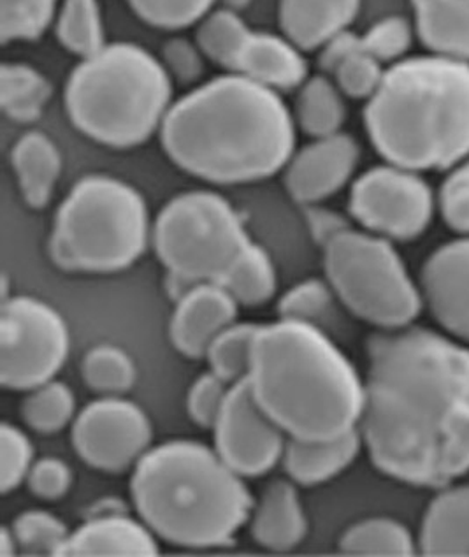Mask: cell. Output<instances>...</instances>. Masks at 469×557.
Returning a JSON list of instances; mask_svg holds the SVG:
<instances>
[{
    "instance_id": "1",
    "label": "cell",
    "mask_w": 469,
    "mask_h": 557,
    "mask_svg": "<svg viewBox=\"0 0 469 557\" xmlns=\"http://www.w3.org/2000/svg\"><path fill=\"white\" fill-rule=\"evenodd\" d=\"M359 431L385 475L445 487L469 471V350L422 327L385 330L368 343Z\"/></svg>"
},
{
    "instance_id": "2",
    "label": "cell",
    "mask_w": 469,
    "mask_h": 557,
    "mask_svg": "<svg viewBox=\"0 0 469 557\" xmlns=\"http://www.w3.org/2000/svg\"><path fill=\"white\" fill-rule=\"evenodd\" d=\"M159 133L180 170L219 185L269 178L296 147V125L279 91L234 73L173 102Z\"/></svg>"
},
{
    "instance_id": "3",
    "label": "cell",
    "mask_w": 469,
    "mask_h": 557,
    "mask_svg": "<svg viewBox=\"0 0 469 557\" xmlns=\"http://www.w3.org/2000/svg\"><path fill=\"white\" fill-rule=\"evenodd\" d=\"M248 384L288 438L334 440L359 430L365 384L319 327L283 319L259 325Z\"/></svg>"
},
{
    "instance_id": "4",
    "label": "cell",
    "mask_w": 469,
    "mask_h": 557,
    "mask_svg": "<svg viewBox=\"0 0 469 557\" xmlns=\"http://www.w3.org/2000/svg\"><path fill=\"white\" fill-rule=\"evenodd\" d=\"M365 127L385 162L452 170L469 157V62L429 53L388 65Z\"/></svg>"
},
{
    "instance_id": "5",
    "label": "cell",
    "mask_w": 469,
    "mask_h": 557,
    "mask_svg": "<svg viewBox=\"0 0 469 557\" xmlns=\"http://www.w3.org/2000/svg\"><path fill=\"white\" fill-rule=\"evenodd\" d=\"M242 479L217 450L173 440L143 454L131 493L153 535L178 547H224L254 510Z\"/></svg>"
},
{
    "instance_id": "6",
    "label": "cell",
    "mask_w": 469,
    "mask_h": 557,
    "mask_svg": "<svg viewBox=\"0 0 469 557\" xmlns=\"http://www.w3.org/2000/svg\"><path fill=\"white\" fill-rule=\"evenodd\" d=\"M173 78L162 60L134 42L106 45L83 59L65 83L69 119L111 148H133L164 124Z\"/></svg>"
},
{
    "instance_id": "7",
    "label": "cell",
    "mask_w": 469,
    "mask_h": 557,
    "mask_svg": "<svg viewBox=\"0 0 469 557\" xmlns=\"http://www.w3.org/2000/svg\"><path fill=\"white\" fill-rule=\"evenodd\" d=\"M150 238L145 199L122 180H79L57 211L50 251L67 271L114 273L143 256Z\"/></svg>"
},
{
    "instance_id": "8",
    "label": "cell",
    "mask_w": 469,
    "mask_h": 557,
    "mask_svg": "<svg viewBox=\"0 0 469 557\" xmlns=\"http://www.w3.org/2000/svg\"><path fill=\"white\" fill-rule=\"evenodd\" d=\"M324 248L329 285L354 315L382 330H402L419 317L424 297L391 239L348 228Z\"/></svg>"
},
{
    "instance_id": "9",
    "label": "cell",
    "mask_w": 469,
    "mask_h": 557,
    "mask_svg": "<svg viewBox=\"0 0 469 557\" xmlns=\"http://www.w3.org/2000/svg\"><path fill=\"white\" fill-rule=\"evenodd\" d=\"M151 236L160 262L183 293L202 282L219 284L251 243L233 206L206 190L171 199L157 216Z\"/></svg>"
},
{
    "instance_id": "10",
    "label": "cell",
    "mask_w": 469,
    "mask_h": 557,
    "mask_svg": "<svg viewBox=\"0 0 469 557\" xmlns=\"http://www.w3.org/2000/svg\"><path fill=\"white\" fill-rule=\"evenodd\" d=\"M67 324L36 297H4L0 311V382L30 391L55 379L67 359Z\"/></svg>"
},
{
    "instance_id": "11",
    "label": "cell",
    "mask_w": 469,
    "mask_h": 557,
    "mask_svg": "<svg viewBox=\"0 0 469 557\" xmlns=\"http://www.w3.org/2000/svg\"><path fill=\"white\" fill-rule=\"evenodd\" d=\"M436 208L433 188L422 173L391 162L360 174L348 201L350 215L368 233L391 242L422 236Z\"/></svg>"
},
{
    "instance_id": "12",
    "label": "cell",
    "mask_w": 469,
    "mask_h": 557,
    "mask_svg": "<svg viewBox=\"0 0 469 557\" xmlns=\"http://www.w3.org/2000/svg\"><path fill=\"white\" fill-rule=\"evenodd\" d=\"M213 430L214 450L239 476L266 475L287 447V434L257 403L248 379L231 385Z\"/></svg>"
},
{
    "instance_id": "13",
    "label": "cell",
    "mask_w": 469,
    "mask_h": 557,
    "mask_svg": "<svg viewBox=\"0 0 469 557\" xmlns=\"http://www.w3.org/2000/svg\"><path fill=\"white\" fill-rule=\"evenodd\" d=\"M150 419L136 403L106 396L79 411L73 444L83 461L102 471H123L141 459L150 445Z\"/></svg>"
},
{
    "instance_id": "14",
    "label": "cell",
    "mask_w": 469,
    "mask_h": 557,
    "mask_svg": "<svg viewBox=\"0 0 469 557\" xmlns=\"http://www.w3.org/2000/svg\"><path fill=\"white\" fill-rule=\"evenodd\" d=\"M360 150L345 133L314 137L285 165V185L294 201L314 205L340 193L356 173Z\"/></svg>"
},
{
    "instance_id": "15",
    "label": "cell",
    "mask_w": 469,
    "mask_h": 557,
    "mask_svg": "<svg viewBox=\"0 0 469 557\" xmlns=\"http://www.w3.org/2000/svg\"><path fill=\"white\" fill-rule=\"evenodd\" d=\"M420 293L437 324L469 343V236L445 243L428 257Z\"/></svg>"
},
{
    "instance_id": "16",
    "label": "cell",
    "mask_w": 469,
    "mask_h": 557,
    "mask_svg": "<svg viewBox=\"0 0 469 557\" xmlns=\"http://www.w3.org/2000/svg\"><path fill=\"white\" fill-rule=\"evenodd\" d=\"M234 297L217 282L192 285L176 301L171 339L183 356L206 357L213 339L236 322Z\"/></svg>"
},
{
    "instance_id": "17",
    "label": "cell",
    "mask_w": 469,
    "mask_h": 557,
    "mask_svg": "<svg viewBox=\"0 0 469 557\" xmlns=\"http://www.w3.org/2000/svg\"><path fill=\"white\" fill-rule=\"evenodd\" d=\"M303 53L305 51L288 37L254 30L237 59L234 74H242L279 94L296 90L310 78Z\"/></svg>"
},
{
    "instance_id": "18",
    "label": "cell",
    "mask_w": 469,
    "mask_h": 557,
    "mask_svg": "<svg viewBox=\"0 0 469 557\" xmlns=\"http://www.w3.org/2000/svg\"><path fill=\"white\" fill-rule=\"evenodd\" d=\"M360 4L362 0H280V28L303 51H317L348 30Z\"/></svg>"
},
{
    "instance_id": "19",
    "label": "cell",
    "mask_w": 469,
    "mask_h": 557,
    "mask_svg": "<svg viewBox=\"0 0 469 557\" xmlns=\"http://www.w3.org/2000/svg\"><path fill=\"white\" fill-rule=\"evenodd\" d=\"M153 531L125 516H106L85 522L69 535L59 556H157Z\"/></svg>"
},
{
    "instance_id": "20",
    "label": "cell",
    "mask_w": 469,
    "mask_h": 557,
    "mask_svg": "<svg viewBox=\"0 0 469 557\" xmlns=\"http://www.w3.org/2000/svg\"><path fill=\"white\" fill-rule=\"evenodd\" d=\"M308 533L297 491L287 480H274L266 487L251 519V535L260 547L287 553Z\"/></svg>"
},
{
    "instance_id": "21",
    "label": "cell",
    "mask_w": 469,
    "mask_h": 557,
    "mask_svg": "<svg viewBox=\"0 0 469 557\" xmlns=\"http://www.w3.org/2000/svg\"><path fill=\"white\" fill-rule=\"evenodd\" d=\"M360 445L362 436L359 430L334 440L288 438L283 465L297 484H324L350 467Z\"/></svg>"
},
{
    "instance_id": "22",
    "label": "cell",
    "mask_w": 469,
    "mask_h": 557,
    "mask_svg": "<svg viewBox=\"0 0 469 557\" xmlns=\"http://www.w3.org/2000/svg\"><path fill=\"white\" fill-rule=\"evenodd\" d=\"M415 33L434 55L469 62V0H411Z\"/></svg>"
},
{
    "instance_id": "23",
    "label": "cell",
    "mask_w": 469,
    "mask_h": 557,
    "mask_svg": "<svg viewBox=\"0 0 469 557\" xmlns=\"http://www.w3.org/2000/svg\"><path fill=\"white\" fill-rule=\"evenodd\" d=\"M420 550L425 556H469V485L440 494L424 517Z\"/></svg>"
},
{
    "instance_id": "24",
    "label": "cell",
    "mask_w": 469,
    "mask_h": 557,
    "mask_svg": "<svg viewBox=\"0 0 469 557\" xmlns=\"http://www.w3.org/2000/svg\"><path fill=\"white\" fill-rule=\"evenodd\" d=\"M11 162L25 202L33 208H45L62 171V157L55 143L37 131L27 133L14 145Z\"/></svg>"
},
{
    "instance_id": "25",
    "label": "cell",
    "mask_w": 469,
    "mask_h": 557,
    "mask_svg": "<svg viewBox=\"0 0 469 557\" xmlns=\"http://www.w3.org/2000/svg\"><path fill=\"white\" fill-rule=\"evenodd\" d=\"M345 119L347 106L343 101V91L328 74H317L303 83L297 96L296 120L308 136L342 133Z\"/></svg>"
},
{
    "instance_id": "26",
    "label": "cell",
    "mask_w": 469,
    "mask_h": 557,
    "mask_svg": "<svg viewBox=\"0 0 469 557\" xmlns=\"http://www.w3.org/2000/svg\"><path fill=\"white\" fill-rule=\"evenodd\" d=\"M243 307H260L276 293V271L264 248L248 243L219 282Z\"/></svg>"
},
{
    "instance_id": "27",
    "label": "cell",
    "mask_w": 469,
    "mask_h": 557,
    "mask_svg": "<svg viewBox=\"0 0 469 557\" xmlns=\"http://www.w3.org/2000/svg\"><path fill=\"white\" fill-rule=\"evenodd\" d=\"M51 85L33 65L5 62L0 69V108L11 120L28 124L41 116Z\"/></svg>"
},
{
    "instance_id": "28",
    "label": "cell",
    "mask_w": 469,
    "mask_h": 557,
    "mask_svg": "<svg viewBox=\"0 0 469 557\" xmlns=\"http://www.w3.org/2000/svg\"><path fill=\"white\" fill-rule=\"evenodd\" d=\"M251 30L242 16L231 8L211 10L197 23L196 42L202 55L214 64L234 73Z\"/></svg>"
},
{
    "instance_id": "29",
    "label": "cell",
    "mask_w": 469,
    "mask_h": 557,
    "mask_svg": "<svg viewBox=\"0 0 469 557\" xmlns=\"http://www.w3.org/2000/svg\"><path fill=\"white\" fill-rule=\"evenodd\" d=\"M55 30L60 45L82 60L96 55L108 45L99 0H62Z\"/></svg>"
},
{
    "instance_id": "30",
    "label": "cell",
    "mask_w": 469,
    "mask_h": 557,
    "mask_svg": "<svg viewBox=\"0 0 469 557\" xmlns=\"http://www.w3.org/2000/svg\"><path fill=\"white\" fill-rule=\"evenodd\" d=\"M340 550L350 556H414L410 531L391 519H368L342 536Z\"/></svg>"
},
{
    "instance_id": "31",
    "label": "cell",
    "mask_w": 469,
    "mask_h": 557,
    "mask_svg": "<svg viewBox=\"0 0 469 557\" xmlns=\"http://www.w3.org/2000/svg\"><path fill=\"white\" fill-rule=\"evenodd\" d=\"M257 330L259 324L234 322L213 339L206 352V359L210 362L214 375H219L231 385L248 379Z\"/></svg>"
},
{
    "instance_id": "32",
    "label": "cell",
    "mask_w": 469,
    "mask_h": 557,
    "mask_svg": "<svg viewBox=\"0 0 469 557\" xmlns=\"http://www.w3.org/2000/svg\"><path fill=\"white\" fill-rule=\"evenodd\" d=\"M337 299L333 287L322 280H306L294 285L285 296L280 299V319L303 322L328 333L329 327L336 322Z\"/></svg>"
},
{
    "instance_id": "33",
    "label": "cell",
    "mask_w": 469,
    "mask_h": 557,
    "mask_svg": "<svg viewBox=\"0 0 469 557\" xmlns=\"http://www.w3.org/2000/svg\"><path fill=\"white\" fill-rule=\"evenodd\" d=\"M76 411L74 393L57 380L30 388L23 401V419L39 433H57L73 421Z\"/></svg>"
},
{
    "instance_id": "34",
    "label": "cell",
    "mask_w": 469,
    "mask_h": 557,
    "mask_svg": "<svg viewBox=\"0 0 469 557\" xmlns=\"http://www.w3.org/2000/svg\"><path fill=\"white\" fill-rule=\"evenodd\" d=\"M62 0H0V37L4 45L36 41L57 18Z\"/></svg>"
},
{
    "instance_id": "35",
    "label": "cell",
    "mask_w": 469,
    "mask_h": 557,
    "mask_svg": "<svg viewBox=\"0 0 469 557\" xmlns=\"http://www.w3.org/2000/svg\"><path fill=\"white\" fill-rule=\"evenodd\" d=\"M82 375L96 393L120 396L136 382V366L122 348L101 345L91 348L83 359Z\"/></svg>"
},
{
    "instance_id": "36",
    "label": "cell",
    "mask_w": 469,
    "mask_h": 557,
    "mask_svg": "<svg viewBox=\"0 0 469 557\" xmlns=\"http://www.w3.org/2000/svg\"><path fill=\"white\" fill-rule=\"evenodd\" d=\"M217 0H127L131 10L146 25L160 30H182L197 25L213 10Z\"/></svg>"
},
{
    "instance_id": "37",
    "label": "cell",
    "mask_w": 469,
    "mask_h": 557,
    "mask_svg": "<svg viewBox=\"0 0 469 557\" xmlns=\"http://www.w3.org/2000/svg\"><path fill=\"white\" fill-rule=\"evenodd\" d=\"M11 531L20 550L30 556H59L71 535L64 522L42 510L23 512Z\"/></svg>"
},
{
    "instance_id": "38",
    "label": "cell",
    "mask_w": 469,
    "mask_h": 557,
    "mask_svg": "<svg viewBox=\"0 0 469 557\" xmlns=\"http://www.w3.org/2000/svg\"><path fill=\"white\" fill-rule=\"evenodd\" d=\"M415 27L405 16H387L374 22L360 36L362 48L369 55L380 60L383 65L396 64L406 59L414 45Z\"/></svg>"
},
{
    "instance_id": "39",
    "label": "cell",
    "mask_w": 469,
    "mask_h": 557,
    "mask_svg": "<svg viewBox=\"0 0 469 557\" xmlns=\"http://www.w3.org/2000/svg\"><path fill=\"white\" fill-rule=\"evenodd\" d=\"M385 71L387 69L383 67L382 62L369 55L368 51L360 46L359 50L354 51L337 65L333 78L337 88L343 91V96L369 101L382 85Z\"/></svg>"
},
{
    "instance_id": "40",
    "label": "cell",
    "mask_w": 469,
    "mask_h": 557,
    "mask_svg": "<svg viewBox=\"0 0 469 557\" xmlns=\"http://www.w3.org/2000/svg\"><path fill=\"white\" fill-rule=\"evenodd\" d=\"M436 206L443 222L454 233L469 236V157L447 171Z\"/></svg>"
},
{
    "instance_id": "41",
    "label": "cell",
    "mask_w": 469,
    "mask_h": 557,
    "mask_svg": "<svg viewBox=\"0 0 469 557\" xmlns=\"http://www.w3.org/2000/svg\"><path fill=\"white\" fill-rule=\"evenodd\" d=\"M34 447L27 434L4 422L0 428V490L8 494L27 479L33 468Z\"/></svg>"
},
{
    "instance_id": "42",
    "label": "cell",
    "mask_w": 469,
    "mask_h": 557,
    "mask_svg": "<svg viewBox=\"0 0 469 557\" xmlns=\"http://www.w3.org/2000/svg\"><path fill=\"white\" fill-rule=\"evenodd\" d=\"M229 388L231 384L214 375L213 371L199 376L188 391L187 410L192 421L201 428H213L224 408Z\"/></svg>"
},
{
    "instance_id": "43",
    "label": "cell",
    "mask_w": 469,
    "mask_h": 557,
    "mask_svg": "<svg viewBox=\"0 0 469 557\" xmlns=\"http://www.w3.org/2000/svg\"><path fill=\"white\" fill-rule=\"evenodd\" d=\"M28 487L42 499H59L67 494L73 484V471L55 457L34 462L28 471Z\"/></svg>"
},
{
    "instance_id": "44",
    "label": "cell",
    "mask_w": 469,
    "mask_h": 557,
    "mask_svg": "<svg viewBox=\"0 0 469 557\" xmlns=\"http://www.w3.org/2000/svg\"><path fill=\"white\" fill-rule=\"evenodd\" d=\"M206 59L197 42L187 41L183 37H173L162 48V64L168 69L171 78L182 83L196 82L205 71Z\"/></svg>"
},
{
    "instance_id": "45",
    "label": "cell",
    "mask_w": 469,
    "mask_h": 557,
    "mask_svg": "<svg viewBox=\"0 0 469 557\" xmlns=\"http://www.w3.org/2000/svg\"><path fill=\"white\" fill-rule=\"evenodd\" d=\"M362 42L360 36L350 33V30H343L337 36L331 37L322 48H319V67L324 71V74L333 76L337 65L342 64L343 60L351 55L354 51L359 50Z\"/></svg>"
},
{
    "instance_id": "46",
    "label": "cell",
    "mask_w": 469,
    "mask_h": 557,
    "mask_svg": "<svg viewBox=\"0 0 469 557\" xmlns=\"http://www.w3.org/2000/svg\"><path fill=\"white\" fill-rule=\"evenodd\" d=\"M310 224L313 227L314 236L320 243L328 245L334 236L348 231L350 224L343 216L336 215L333 211L313 210L310 213Z\"/></svg>"
},
{
    "instance_id": "47",
    "label": "cell",
    "mask_w": 469,
    "mask_h": 557,
    "mask_svg": "<svg viewBox=\"0 0 469 557\" xmlns=\"http://www.w3.org/2000/svg\"><path fill=\"white\" fill-rule=\"evenodd\" d=\"M18 548L16 540H14L13 531L2 530L0 533V556H13Z\"/></svg>"
},
{
    "instance_id": "48",
    "label": "cell",
    "mask_w": 469,
    "mask_h": 557,
    "mask_svg": "<svg viewBox=\"0 0 469 557\" xmlns=\"http://www.w3.org/2000/svg\"><path fill=\"white\" fill-rule=\"evenodd\" d=\"M248 0H233V5H245Z\"/></svg>"
}]
</instances>
